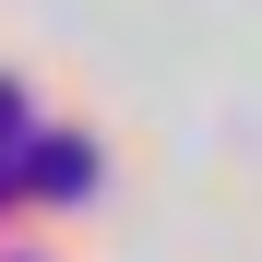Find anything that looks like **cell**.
<instances>
[{"label": "cell", "mask_w": 262, "mask_h": 262, "mask_svg": "<svg viewBox=\"0 0 262 262\" xmlns=\"http://www.w3.org/2000/svg\"><path fill=\"white\" fill-rule=\"evenodd\" d=\"M83 179H96V155H83V143H72V131H60V143H48V155H36V191H60V203H72Z\"/></svg>", "instance_id": "1"}]
</instances>
